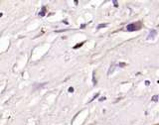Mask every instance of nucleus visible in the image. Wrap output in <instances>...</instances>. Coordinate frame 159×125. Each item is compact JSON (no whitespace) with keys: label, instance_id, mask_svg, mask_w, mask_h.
Segmentation results:
<instances>
[{"label":"nucleus","instance_id":"nucleus-1","mask_svg":"<svg viewBox=\"0 0 159 125\" xmlns=\"http://www.w3.org/2000/svg\"><path fill=\"white\" fill-rule=\"evenodd\" d=\"M138 27H136V25L135 24H129V25H127V27H126V30L127 31H135L137 30Z\"/></svg>","mask_w":159,"mask_h":125},{"label":"nucleus","instance_id":"nucleus-2","mask_svg":"<svg viewBox=\"0 0 159 125\" xmlns=\"http://www.w3.org/2000/svg\"><path fill=\"white\" fill-rule=\"evenodd\" d=\"M156 34H157L156 31H155V30H152V31L150 32V34H149V37H147V39H148V40H149V39H152V38H154V37L156 36Z\"/></svg>","mask_w":159,"mask_h":125},{"label":"nucleus","instance_id":"nucleus-3","mask_svg":"<svg viewBox=\"0 0 159 125\" xmlns=\"http://www.w3.org/2000/svg\"><path fill=\"white\" fill-rule=\"evenodd\" d=\"M105 26H106V24H101V25H97V29L102 28V27H105Z\"/></svg>","mask_w":159,"mask_h":125},{"label":"nucleus","instance_id":"nucleus-4","mask_svg":"<svg viewBox=\"0 0 159 125\" xmlns=\"http://www.w3.org/2000/svg\"><path fill=\"white\" fill-rule=\"evenodd\" d=\"M152 100H153V101H157V100H158V97H157V95H156V97H152Z\"/></svg>","mask_w":159,"mask_h":125},{"label":"nucleus","instance_id":"nucleus-5","mask_svg":"<svg viewBox=\"0 0 159 125\" xmlns=\"http://www.w3.org/2000/svg\"><path fill=\"white\" fill-rule=\"evenodd\" d=\"M114 5H115V6H118V2H116V1H114Z\"/></svg>","mask_w":159,"mask_h":125}]
</instances>
